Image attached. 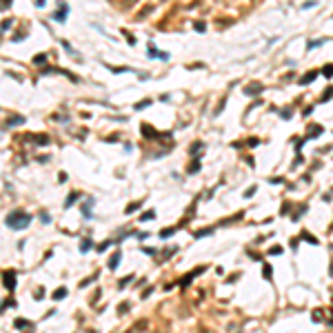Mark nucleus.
Returning a JSON list of instances; mask_svg holds the SVG:
<instances>
[{
    "label": "nucleus",
    "mask_w": 333,
    "mask_h": 333,
    "mask_svg": "<svg viewBox=\"0 0 333 333\" xmlns=\"http://www.w3.org/2000/svg\"><path fill=\"white\" fill-rule=\"evenodd\" d=\"M151 218H153V211H147V213H144L140 220H151Z\"/></svg>",
    "instance_id": "nucleus-5"
},
{
    "label": "nucleus",
    "mask_w": 333,
    "mask_h": 333,
    "mask_svg": "<svg viewBox=\"0 0 333 333\" xmlns=\"http://www.w3.org/2000/svg\"><path fill=\"white\" fill-rule=\"evenodd\" d=\"M118 260H120V253H116L113 258H111V262H109V267H111V269H116V267H118Z\"/></svg>",
    "instance_id": "nucleus-2"
},
{
    "label": "nucleus",
    "mask_w": 333,
    "mask_h": 333,
    "mask_svg": "<svg viewBox=\"0 0 333 333\" xmlns=\"http://www.w3.org/2000/svg\"><path fill=\"white\" fill-rule=\"evenodd\" d=\"M91 249V240H82V244H80V251L85 253V251H89Z\"/></svg>",
    "instance_id": "nucleus-1"
},
{
    "label": "nucleus",
    "mask_w": 333,
    "mask_h": 333,
    "mask_svg": "<svg viewBox=\"0 0 333 333\" xmlns=\"http://www.w3.org/2000/svg\"><path fill=\"white\" fill-rule=\"evenodd\" d=\"M211 231H213V229H204V231H198V233H196V238H202V235H206V233H211Z\"/></svg>",
    "instance_id": "nucleus-3"
},
{
    "label": "nucleus",
    "mask_w": 333,
    "mask_h": 333,
    "mask_svg": "<svg viewBox=\"0 0 333 333\" xmlns=\"http://www.w3.org/2000/svg\"><path fill=\"white\" fill-rule=\"evenodd\" d=\"M67 295V289H58V293H55V298H64Z\"/></svg>",
    "instance_id": "nucleus-4"
}]
</instances>
